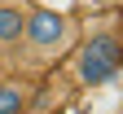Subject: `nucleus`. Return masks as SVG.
Masks as SVG:
<instances>
[{"label":"nucleus","mask_w":123,"mask_h":114,"mask_svg":"<svg viewBox=\"0 0 123 114\" xmlns=\"http://www.w3.org/2000/svg\"><path fill=\"white\" fill-rule=\"evenodd\" d=\"M22 48L31 53V61L53 66V61H62V57L75 48V22H70L62 9H49V5L26 9V35H22Z\"/></svg>","instance_id":"nucleus-1"},{"label":"nucleus","mask_w":123,"mask_h":114,"mask_svg":"<svg viewBox=\"0 0 123 114\" xmlns=\"http://www.w3.org/2000/svg\"><path fill=\"white\" fill-rule=\"evenodd\" d=\"M75 84L84 88H97L105 79H114L123 70V40L114 31H97V35H88L79 44V53H75Z\"/></svg>","instance_id":"nucleus-2"},{"label":"nucleus","mask_w":123,"mask_h":114,"mask_svg":"<svg viewBox=\"0 0 123 114\" xmlns=\"http://www.w3.org/2000/svg\"><path fill=\"white\" fill-rule=\"evenodd\" d=\"M22 35H26V5L0 0V53L5 48H18Z\"/></svg>","instance_id":"nucleus-3"},{"label":"nucleus","mask_w":123,"mask_h":114,"mask_svg":"<svg viewBox=\"0 0 123 114\" xmlns=\"http://www.w3.org/2000/svg\"><path fill=\"white\" fill-rule=\"evenodd\" d=\"M31 110V84L26 79H0V114H26Z\"/></svg>","instance_id":"nucleus-4"},{"label":"nucleus","mask_w":123,"mask_h":114,"mask_svg":"<svg viewBox=\"0 0 123 114\" xmlns=\"http://www.w3.org/2000/svg\"><path fill=\"white\" fill-rule=\"evenodd\" d=\"M0 79H5V57H0Z\"/></svg>","instance_id":"nucleus-5"},{"label":"nucleus","mask_w":123,"mask_h":114,"mask_svg":"<svg viewBox=\"0 0 123 114\" xmlns=\"http://www.w3.org/2000/svg\"><path fill=\"white\" fill-rule=\"evenodd\" d=\"M119 40H123V35H119Z\"/></svg>","instance_id":"nucleus-6"}]
</instances>
